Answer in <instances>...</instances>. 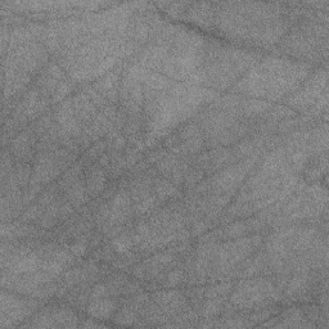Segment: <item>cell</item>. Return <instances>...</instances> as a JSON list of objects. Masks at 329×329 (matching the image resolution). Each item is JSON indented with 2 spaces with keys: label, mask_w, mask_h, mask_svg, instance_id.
Masks as SVG:
<instances>
[{
  "label": "cell",
  "mask_w": 329,
  "mask_h": 329,
  "mask_svg": "<svg viewBox=\"0 0 329 329\" xmlns=\"http://www.w3.org/2000/svg\"><path fill=\"white\" fill-rule=\"evenodd\" d=\"M61 172H62V170L58 166L53 152L37 153L36 157H35L34 167H32L30 184H49L50 182L60 177Z\"/></svg>",
  "instance_id": "1"
},
{
  "label": "cell",
  "mask_w": 329,
  "mask_h": 329,
  "mask_svg": "<svg viewBox=\"0 0 329 329\" xmlns=\"http://www.w3.org/2000/svg\"><path fill=\"white\" fill-rule=\"evenodd\" d=\"M192 8L188 9L185 13V20L193 22L197 26L202 27L206 30L215 29V14L216 11H214L215 4L212 3H196L190 4Z\"/></svg>",
  "instance_id": "2"
},
{
  "label": "cell",
  "mask_w": 329,
  "mask_h": 329,
  "mask_svg": "<svg viewBox=\"0 0 329 329\" xmlns=\"http://www.w3.org/2000/svg\"><path fill=\"white\" fill-rule=\"evenodd\" d=\"M275 328H316V325L306 318L302 308L292 307L283 311Z\"/></svg>",
  "instance_id": "3"
},
{
  "label": "cell",
  "mask_w": 329,
  "mask_h": 329,
  "mask_svg": "<svg viewBox=\"0 0 329 329\" xmlns=\"http://www.w3.org/2000/svg\"><path fill=\"white\" fill-rule=\"evenodd\" d=\"M117 307H119V302L117 300H112V298H102V300L95 301H89L88 311L90 318L95 319H103V320H108L113 316V314L116 313Z\"/></svg>",
  "instance_id": "4"
},
{
  "label": "cell",
  "mask_w": 329,
  "mask_h": 329,
  "mask_svg": "<svg viewBox=\"0 0 329 329\" xmlns=\"http://www.w3.org/2000/svg\"><path fill=\"white\" fill-rule=\"evenodd\" d=\"M107 175L103 169L101 167H90L88 170V177H86V189L90 197H96L104 192L106 187Z\"/></svg>",
  "instance_id": "5"
},
{
  "label": "cell",
  "mask_w": 329,
  "mask_h": 329,
  "mask_svg": "<svg viewBox=\"0 0 329 329\" xmlns=\"http://www.w3.org/2000/svg\"><path fill=\"white\" fill-rule=\"evenodd\" d=\"M65 192L66 198L75 207V210H80L81 206L88 203L89 198H90L88 189H86V183H84V180L81 178L79 180H76L73 184H71Z\"/></svg>",
  "instance_id": "6"
},
{
  "label": "cell",
  "mask_w": 329,
  "mask_h": 329,
  "mask_svg": "<svg viewBox=\"0 0 329 329\" xmlns=\"http://www.w3.org/2000/svg\"><path fill=\"white\" fill-rule=\"evenodd\" d=\"M273 108V104L269 101H261V99L251 98L248 101H242L241 113L242 116L247 119H254V117L266 114Z\"/></svg>",
  "instance_id": "7"
},
{
  "label": "cell",
  "mask_w": 329,
  "mask_h": 329,
  "mask_svg": "<svg viewBox=\"0 0 329 329\" xmlns=\"http://www.w3.org/2000/svg\"><path fill=\"white\" fill-rule=\"evenodd\" d=\"M57 328H76L79 326V318L75 311L70 307H50Z\"/></svg>",
  "instance_id": "8"
},
{
  "label": "cell",
  "mask_w": 329,
  "mask_h": 329,
  "mask_svg": "<svg viewBox=\"0 0 329 329\" xmlns=\"http://www.w3.org/2000/svg\"><path fill=\"white\" fill-rule=\"evenodd\" d=\"M153 190H154V195L162 201H166L169 198H178L180 196V190L178 189L177 185L172 184L170 180L162 179V178H156L153 180Z\"/></svg>",
  "instance_id": "9"
},
{
  "label": "cell",
  "mask_w": 329,
  "mask_h": 329,
  "mask_svg": "<svg viewBox=\"0 0 329 329\" xmlns=\"http://www.w3.org/2000/svg\"><path fill=\"white\" fill-rule=\"evenodd\" d=\"M226 302V297H216V298H207L205 303L201 306L200 316L203 319H212L221 314L224 305Z\"/></svg>",
  "instance_id": "10"
},
{
  "label": "cell",
  "mask_w": 329,
  "mask_h": 329,
  "mask_svg": "<svg viewBox=\"0 0 329 329\" xmlns=\"http://www.w3.org/2000/svg\"><path fill=\"white\" fill-rule=\"evenodd\" d=\"M138 318H139V313L135 311L132 307H130L129 305H125L114 314L112 320L117 325H134Z\"/></svg>",
  "instance_id": "11"
},
{
  "label": "cell",
  "mask_w": 329,
  "mask_h": 329,
  "mask_svg": "<svg viewBox=\"0 0 329 329\" xmlns=\"http://www.w3.org/2000/svg\"><path fill=\"white\" fill-rule=\"evenodd\" d=\"M171 79L166 78L165 75H160L156 72H149V75L147 76L144 81V85L148 88L153 89L154 91L160 93V91L169 90L170 85H171Z\"/></svg>",
  "instance_id": "12"
},
{
  "label": "cell",
  "mask_w": 329,
  "mask_h": 329,
  "mask_svg": "<svg viewBox=\"0 0 329 329\" xmlns=\"http://www.w3.org/2000/svg\"><path fill=\"white\" fill-rule=\"evenodd\" d=\"M297 116V113H296L295 109L289 108V107H285V106H277L274 107V108L270 109L269 112H267L266 114H265V119H266V121L269 122H279V121H283V120H287V119H292V117H296Z\"/></svg>",
  "instance_id": "13"
},
{
  "label": "cell",
  "mask_w": 329,
  "mask_h": 329,
  "mask_svg": "<svg viewBox=\"0 0 329 329\" xmlns=\"http://www.w3.org/2000/svg\"><path fill=\"white\" fill-rule=\"evenodd\" d=\"M248 233V229L244 221H237L226 225V228L223 229V238L224 239H237L241 237H246Z\"/></svg>",
  "instance_id": "14"
},
{
  "label": "cell",
  "mask_w": 329,
  "mask_h": 329,
  "mask_svg": "<svg viewBox=\"0 0 329 329\" xmlns=\"http://www.w3.org/2000/svg\"><path fill=\"white\" fill-rule=\"evenodd\" d=\"M14 174H16L17 180H18L20 187L27 188L30 185V182H31V165L26 162H17V165L14 166Z\"/></svg>",
  "instance_id": "15"
},
{
  "label": "cell",
  "mask_w": 329,
  "mask_h": 329,
  "mask_svg": "<svg viewBox=\"0 0 329 329\" xmlns=\"http://www.w3.org/2000/svg\"><path fill=\"white\" fill-rule=\"evenodd\" d=\"M134 246V241L130 234H120L112 241V248L117 254H126Z\"/></svg>",
  "instance_id": "16"
},
{
  "label": "cell",
  "mask_w": 329,
  "mask_h": 329,
  "mask_svg": "<svg viewBox=\"0 0 329 329\" xmlns=\"http://www.w3.org/2000/svg\"><path fill=\"white\" fill-rule=\"evenodd\" d=\"M60 190L61 189L60 187H58V184L50 185L48 189L43 190V192L40 193V196L37 197V203H39L43 208L48 207V206L52 205L54 201H57V196Z\"/></svg>",
  "instance_id": "17"
},
{
  "label": "cell",
  "mask_w": 329,
  "mask_h": 329,
  "mask_svg": "<svg viewBox=\"0 0 329 329\" xmlns=\"http://www.w3.org/2000/svg\"><path fill=\"white\" fill-rule=\"evenodd\" d=\"M233 289V283H220L218 285L210 287L205 291V298H216V297H226Z\"/></svg>",
  "instance_id": "18"
},
{
  "label": "cell",
  "mask_w": 329,
  "mask_h": 329,
  "mask_svg": "<svg viewBox=\"0 0 329 329\" xmlns=\"http://www.w3.org/2000/svg\"><path fill=\"white\" fill-rule=\"evenodd\" d=\"M72 89H73V85L71 84V81H68V80L61 81V83L58 84L57 89H55L54 94H53L52 98H50V102H52V103H55V104L61 103V102L65 101L66 96H67L68 94L72 91Z\"/></svg>",
  "instance_id": "19"
},
{
  "label": "cell",
  "mask_w": 329,
  "mask_h": 329,
  "mask_svg": "<svg viewBox=\"0 0 329 329\" xmlns=\"http://www.w3.org/2000/svg\"><path fill=\"white\" fill-rule=\"evenodd\" d=\"M43 212H44V208L39 205V203H35V205H31L27 207L26 211H24L20 218L18 221L21 223H31V221H37L40 218H42Z\"/></svg>",
  "instance_id": "20"
},
{
  "label": "cell",
  "mask_w": 329,
  "mask_h": 329,
  "mask_svg": "<svg viewBox=\"0 0 329 329\" xmlns=\"http://www.w3.org/2000/svg\"><path fill=\"white\" fill-rule=\"evenodd\" d=\"M156 203H157V196L156 195H150L149 197L144 198V200H142L140 202L135 203L134 206V212L137 214V215H143V214L148 212V211L153 210L156 206Z\"/></svg>",
  "instance_id": "21"
},
{
  "label": "cell",
  "mask_w": 329,
  "mask_h": 329,
  "mask_svg": "<svg viewBox=\"0 0 329 329\" xmlns=\"http://www.w3.org/2000/svg\"><path fill=\"white\" fill-rule=\"evenodd\" d=\"M203 170L198 169V167H195V169H190L189 171L187 172V175H185V179H184V187L187 188L188 190L192 189L193 187H196V185L198 184V183L202 180L203 178Z\"/></svg>",
  "instance_id": "22"
},
{
  "label": "cell",
  "mask_w": 329,
  "mask_h": 329,
  "mask_svg": "<svg viewBox=\"0 0 329 329\" xmlns=\"http://www.w3.org/2000/svg\"><path fill=\"white\" fill-rule=\"evenodd\" d=\"M109 295H111V293H109L108 285L104 284V283H98V284L94 285V288L91 289L90 296H89V301L102 300V298H107Z\"/></svg>",
  "instance_id": "23"
},
{
  "label": "cell",
  "mask_w": 329,
  "mask_h": 329,
  "mask_svg": "<svg viewBox=\"0 0 329 329\" xmlns=\"http://www.w3.org/2000/svg\"><path fill=\"white\" fill-rule=\"evenodd\" d=\"M44 72H47L48 75L52 76L53 79H55V80L58 81L65 80V73H63L62 67H61L60 63L54 62V61H52V62H49L47 66H45Z\"/></svg>",
  "instance_id": "24"
},
{
  "label": "cell",
  "mask_w": 329,
  "mask_h": 329,
  "mask_svg": "<svg viewBox=\"0 0 329 329\" xmlns=\"http://www.w3.org/2000/svg\"><path fill=\"white\" fill-rule=\"evenodd\" d=\"M185 280L184 272L180 269H175L174 272L170 273L166 278V285L167 287H175V285L180 284V283Z\"/></svg>",
  "instance_id": "25"
},
{
  "label": "cell",
  "mask_w": 329,
  "mask_h": 329,
  "mask_svg": "<svg viewBox=\"0 0 329 329\" xmlns=\"http://www.w3.org/2000/svg\"><path fill=\"white\" fill-rule=\"evenodd\" d=\"M210 221H206V220H198L196 221L195 224H193L192 226V230H190V236L192 237H198V236H202L203 233H205L206 230L208 229V225H210Z\"/></svg>",
  "instance_id": "26"
},
{
  "label": "cell",
  "mask_w": 329,
  "mask_h": 329,
  "mask_svg": "<svg viewBox=\"0 0 329 329\" xmlns=\"http://www.w3.org/2000/svg\"><path fill=\"white\" fill-rule=\"evenodd\" d=\"M106 148H107V142H98L96 144H94L93 147L89 148L88 158L89 160H94V158H96L98 156H102Z\"/></svg>",
  "instance_id": "27"
},
{
  "label": "cell",
  "mask_w": 329,
  "mask_h": 329,
  "mask_svg": "<svg viewBox=\"0 0 329 329\" xmlns=\"http://www.w3.org/2000/svg\"><path fill=\"white\" fill-rule=\"evenodd\" d=\"M73 212H75V207L71 205V202H68V201H62V203H61V210H60L61 220H66V219L71 218Z\"/></svg>",
  "instance_id": "28"
},
{
  "label": "cell",
  "mask_w": 329,
  "mask_h": 329,
  "mask_svg": "<svg viewBox=\"0 0 329 329\" xmlns=\"http://www.w3.org/2000/svg\"><path fill=\"white\" fill-rule=\"evenodd\" d=\"M70 251L72 252V255L75 257H83L86 252V243L85 242L78 241L76 243L71 244Z\"/></svg>",
  "instance_id": "29"
},
{
  "label": "cell",
  "mask_w": 329,
  "mask_h": 329,
  "mask_svg": "<svg viewBox=\"0 0 329 329\" xmlns=\"http://www.w3.org/2000/svg\"><path fill=\"white\" fill-rule=\"evenodd\" d=\"M166 154H167V152L165 149L153 150V152H150L149 154H148L147 163H157V162H160V161L162 160V158L165 157Z\"/></svg>",
  "instance_id": "30"
},
{
  "label": "cell",
  "mask_w": 329,
  "mask_h": 329,
  "mask_svg": "<svg viewBox=\"0 0 329 329\" xmlns=\"http://www.w3.org/2000/svg\"><path fill=\"white\" fill-rule=\"evenodd\" d=\"M126 142L127 139L124 137V135H117L116 138H114L112 142H107V144H112V148H113V150H117V152H120L121 149H124L125 145H126Z\"/></svg>",
  "instance_id": "31"
},
{
  "label": "cell",
  "mask_w": 329,
  "mask_h": 329,
  "mask_svg": "<svg viewBox=\"0 0 329 329\" xmlns=\"http://www.w3.org/2000/svg\"><path fill=\"white\" fill-rule=\"evenodd\" d=\"M80 326H84V328H98V326H104V324L96 323L93 319H85V320L80 324Z\"/></svg>",
  "instance_id": "32"
},
{
  "label": "cell",
  "mask_w": 329,
  "mask_h": 329,
  "mask_svg": "<svg viewBox=\"0 0 329 329\" xmlns=\"http://www.w3.org/2000/svg\"><path fill=\"white\" fill-rule=\"evenodd\" d=\"M132 275H134L135 278H139V279H142V278H144V275H145V266H144V264H143V265H138L137 267H134V270H132Z\"/></svg>",
  "instance_id": "33"
},
{
  "label": "cell",
  "mask_w": 329,
  "mask_h": 329,
  "mask_svg": "<svg viewBox=\"0 0 329 329\" xmlns=\"http://www.w3.org/2000/svg\"><path fill=\"white\" fill-rule=\"evenodd\" d=\"M109 161H111V157H109L108 154H106V153H103V154L101 156V158H99V163H101V166L103 167L109 166Z\"/></svg>",
  "instance_id": "34"
}]
</instances>
